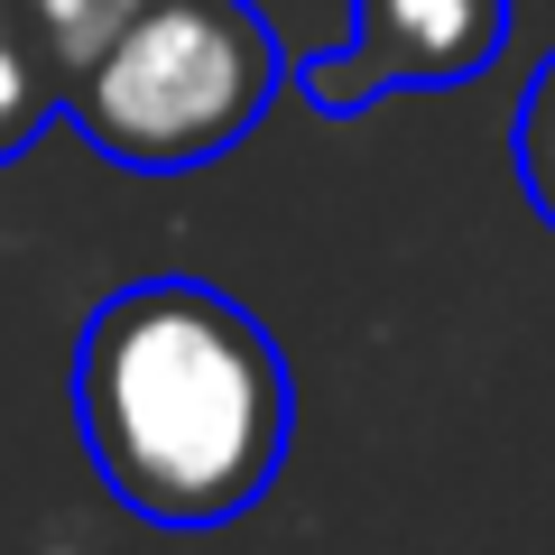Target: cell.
Listing matches in <instances>:
<instances>
[{
  "mask_svg": "<svg viewBox=\"0 0 555 555\" xmlns=\"http://www.w3.org/2000/svg\"><path fill=\"white\" fill-rule=\"evenodd\" d=\"M75 426L130 518L232 528L287 463L297 389L250 306L204 278H139L83 315Z\"/></svg>",
  "mask_w": 555,
  "mask_h": 555,
  "instance_id": "cell-1",
  "label": "cell"
},
{
  "mask_svg": "<svg viewBox=\"0 0 555 555\" xmlns=\"http://www.w3.org/2000/svg\"><path fill=\"white\" fill-rule=\"evenodd\" d=\"M278 83L287 65L250 0H149L65 83V120L130 177H185L259 130Z\"/></svg>",
  "mask_w": 555,
  "mask_h": 555,
  "instance_id": "cell-2",
  "label": "cell"
},
{
  "mask_svg": "<svg viewBox=\"0 0 555 555\" xmlns=\"http://www.w3.org/2000/svg\"><path fill=\"white\" fill-rule=\"evenodd\" d=\"M509 47V0H352V38L306 65L315 112H371L389 93H454Z\"/></svg>",
  "mask_w": 555,
  "mask_h": 555,
  "instance_id": "cell-3",
  "label": "cell"
},
{
  "mask_svg": "<svg viewBox=\"0 0 555 555\" xmlns=\"http://www.w3.org/2000/svg\"><path fill=\"white\" fill-rule=\"evenodd\" d=\"M56 112H65V75L47 65V47L28 38V20L0 0V167L28 158Z\"/></svg>",
  "mask_w": 555,
  "mask_h": 555,
  "instance_id": "cell-4",
  "label": "cell"
},
{
  "mask_svg": "<svg viewBox=\"0 0 555 555\" xmlns=\"http://www.w3.org/2000/svg\"><path fill=\"white\" fill-rule=\"evenodd\" d=\"M10 10H20V20H28V38L47 47V65H56V75L75 83L83 65H93L102 47H112L120 28L139 20V10H149V0H10Z\"/></svg>",
  "mask_w": 555,
  "mask_h": 555,
  "instance_id": "cell-5",
  "label": "cell"
},
{
  "mask_svg": "<svg viewBox=\"0 0 555 555\" xmlns=\"http://www.w3.org/2000/svg\"><path fill=\"white\" fill-rule=\"evenodd\" d=\"M509 167H518L528 204L546 214V232H555V47H546V65L528 75V93H518V120H509Z\"/></svg>",
  "mask_w": 555,
  "mask_h": 555,
  "instance_id": "cell-6",
  "label": "cell"
}]
</instances>
